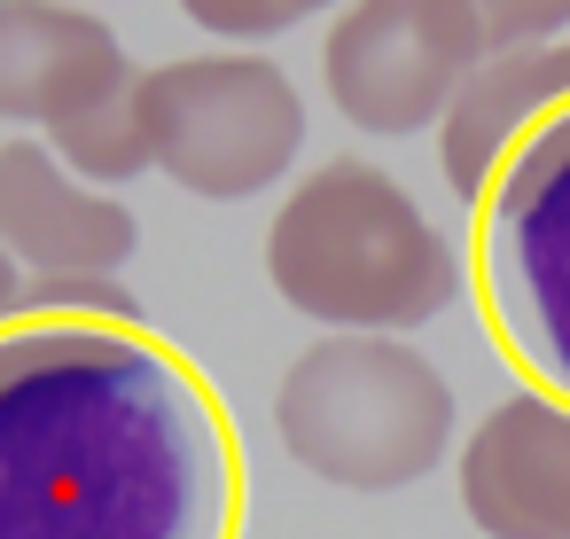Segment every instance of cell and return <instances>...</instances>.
<instances>
[{"label":"cell","instance_id":"1","mask_svg":"<svg viewBox=\"0 0 570 539\" xmlns=\"http://www.w3.org/2000/svg\"><path fill=\"white\" fill-rule=\"evenodd\" d=\"M250 461L149 321H0V539H243Z\"/></svg>","mask_w":570,"mask_h":539},{"label":"cell","instance_id":"2","mask_svg":"<svg viewBox=\"0 0 570 539\" xmlns=\"http://www.w3.org/2000/svg\"><path fill=\"white\" fill-rule=\"evenodd\" d=\"M266 282L328 336H406L453 313L461 251L383 165L336 157L282 196L266 227Z\"/></svg>","mask_w":570,"mask_h":539},{"label":"cell","instance_id":"3","mask_svg":"<svg viewBox=\"0 0 570 539\" xmlns=\"http://www.w3.org/2000/svg\"><path fill=\"white\" fill-rule=\"evenodd\" d=\"M469 290L515 383L570 406V95L515 126L476 180Z\"/></svg>","mask_w":570,"mask_h":539},{"label":"cell","instance_id":"4","mask_svg":"<svg viewBox=\"0 0 570 539\" xmlns=\"http://www.w3.org/2000/svg\"><path fill=\"white\" fill-rule=\"evenodd\" d=\"M274 438L336 492H406L453 453V383L406 336H321L274 383Z\"/></svg>","mask_w":570,"mask_h":539},{"label":"cell","instance_id":"5","mask_svg":"<svg viewBox=\"0 0 570 539\" xmlns=\"http://www.w3.org/2000/svg\"><path fill=\"white\" fill-rule=\"evenodd\" d=\"M141 141L149 173L204 204H250L305 157V95L274 56L219 48L141 71Z\"/></svg>","mask_w":570,"mask_h":539},{"label":"cell","instance_id":"6","mask_svg":"<svg viewBox=\"0 0 570 539\" xmlns=\"http://www.w3.org/2000/svg\"><path fill=\"white\" fill-rule=\"evenodd\" d=\"M484 63L469 0H344L321 40V87L360 134H430L461 79Z\"/></svg>","mask_w":570,"mask_h":539},{"label":"cell","instance_id":"7","mask_svg":"<svg viewBox=\"0 0 570 539\" xmlns=\"http://www.w3.org/2000/svg\"><path fill=\"white\" fill-rule=\"evenodd\" d=\"M0 251L32 282H118L141 251V219L63 173L48 141H0Z\"/></svg>","mask_w":570,"mask_h":539},{"label":"cell","instance_id":"8","mask_svg":"<svg viewBox=\"0 0 570 539\" xmlns=\"http://www.w3.org/2000/svg\"><path fill=\"white\" fill-rule=\"evenodd\" d=\"M134 56L95 9L71 0H0V118L40 126L48 141L134 95Z\"/></svg>","mask_w":570,"mask_h":539},{"label":"cell","instance_id":"9","mask_svg":"<svg viewBox=\"0 0 570 539\" xmlns=\"http://www.w3.org/2000/svg\"><path fill=\"white\" fill-rule=\"evenodd\" d=\"M461 516L484 539H570V406L508 391L461 445Z\"/></svg>","mask_w":570,"mask_h":539},{"label":"cell","instance_id":"10","mask_svg":"<svg viewBox=\"0 0 570 539\" xmlns=\"http://www.w3.org/2000/svg\"><path fill=\"white\" fill-rule=\"evenodd\" d=\"M570 95V32L562 40H539V48H500V56H484L469 79H461V95L445 102V118H438V173H445V188L469 204L476 196V180L492 173V157H500V141L515 134V126H531L547 102H562Z\"/></svg>","mask_w":570,"mask_h":539},{"label":"cell","instance_id":"11","mask_svg":"<svg viewBox=\"0 0 570 539\" xmlns=\"http://www.w3.org/2000/svg\"><path fill=\"white\" fill-rule=\"evenodd\" d=\"M476 24H484V56L500 48H539L570 32V0H469Z\"/></svg>","mask_w":570,"mask_h":539},{"label":"cell","instance_id":"12","mask_svg":"<svg viewBox=\"0 0 570 539\" xmlns=\"http://www.w3.org/2000/svg\"><path fill=\"white\" fill-rule=\"evenodd\" d=\"M180 17L212 40H282L289 32L282 0H180Z\"/></svg>","mask_w":570,"mask_h":539},{"label":"cell","instance_id":"13","mask_svg":"<svg viewBox=\"0 0 570 539\" xmlns=\"http://www.w3.org/2000/svg\"><path fill=\"white\" fill-rule=\"evenodd\" d=\"M24 313V274H17V258L0 251V321H17Z\"/></svg>","mask_w":570,"mask_h":539},{"label":"cell","instance_id":"14","mask_svg":"<svg viewBox=\"0 0 570 539\" xmlns=\"http://www.w3.org/2000/svg\"><path fill=\"white\" fill-rule=\"evenodd\" d=\"M289 9V24H305V17H321V9H344V0H282Z\"/></svg>","mask_w":570,"mask_h":539}]
</instances>
